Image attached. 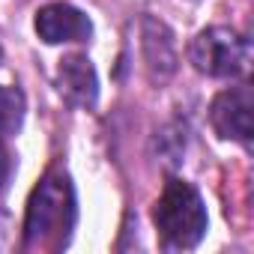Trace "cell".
Returning <instances> with one entry per match:
<instances>
[{
	"instance_id": "cell-1",
	"label": "cell",
	"mask_w": 254,
	"mask_h": 254,
	"mask_svg": "<svg viewBox=\"0 0 254 254\" xmlns=\"http://www.w3.org/2000/svg\"><path fill=\"white\" fill-rule=\"evenodd\" d=\"M78 218L75 186L63 171H48L27 200L24 215V248L27 251H60L69 245Z\"/></svg>"
},
{
	"instance_id": "cell-2",
	"label": "cell",
	"mask_w": 254,
	"mask_h": 254,
	"mask_svg": "<svg viewBox=\"0 0 254 254\" xmlns=\"http://www.w3.org/2000/svg\"><path fill=\"white\" fill-rule=\"evenodd\" d=\"M153 224L168 248H194L209 224L200 191L186 180H168L153 203Z\"/></svg>"
},
{
	"instance_id": "cell-3",
	"label": "cell",
	"mask_w": 254,
	"mask_h": 254,
	"mask_svg": "<svg viewBox=\"0 0 254 254\" xmlns=\"http://www.w3.org/2000/svg\"><path fill=\"white\" fill-rule=\"evenodd\" d=\"M189 60L200 75L236 78L251 63V42L230 27H206L191 39Z\"/></svg>"
},
{
	"instance_id": "cell-4",
	"label": "cell",
	"mask_w": 254,
	"mask_h": 254,
	"mask_svg": "<svg viewBox=\"0 0 254 254\" xmlns=\"http://www.w3.org/2000/svg\"><path fill=\"white\" fill-rule=\"evenodd\" d=\"M251 108H254V96L248 84L221 90L209 105V123L215 135L248 147L251 144Z\"/></svg>"
},
{
	"instance_id": "cell-5",
	"label": "cell",
	"mask_w": 254,
	"mask_h": 254,
	"mask_svg": "<svg viewBox=\"0 0 254 254\" xmlns=\"http://www.w3.org/2000/svg\"><path fill=\"white\" fill-rule=\"evenodd\" d=\"M36 36L45 45H63V42H87L93 36V21L72 3H45L33 18Z\"/></svg>"
},
{
	"instance_id": "cell-6",
	"label": "cell",
	"mask_w": 254,
	"mask_h": 254,
	"mask_svg": "<svg viewBox=\"0 0 254 254\" xmlns=\"http://www.w3.org/2000/svg\"><path fill=\"white\" fill-rule=\"evenodd\" d=\"M57 90L75 108H93L99 99V75L87 54H69L57 66Z\"/></svg>"
},
{
	"instance_id": "cell-7",
	"label": "cell",
	"mask_w": 254,
	"mask_h": 254,
	"mask_svg": "<svg viewBox=\"0 0 254 254\" xmlns=\"http://www.w3.org/2000/svg\"><path fill=\"white\" fill-rule=\"evenodd\" d=\"M141 39H144V63H147L150 78L153 81L171 78L174 69H177V45H174L171 30L162 21L147 18L144 30H141Z\"/></svg>"
},
{
	"instance_id": "cell-8",
	"label": "cell",
	"mask_w": 254,
	"mask_h": 254,
	"mask_svg": "<svg viewBox=\"0 0 254 254\" xmlns=\"http://www.w3.org/2000/svg\"><path fill=\"white\" fill-rule=\"evenodd\" d=\"M24 93L18 87L0 84V135H15L24 123Z\"/></svg>"
},
{
	"instance_id": "cell-9",
	"label": "cell",
	"mask_w": 254,
	"mask_h": 254,
	"mask_svg": "<svg viewBox=\"0 0 254 254\" xmlns=\"http://www.w3.org/2000/svg\"><path fill=\"white\" fill-rule=\"evenodd\" d=\"M6 171H9V159H6V150H3V144H0V183L6 180Z\"/></svg>"
}]
</instances>
